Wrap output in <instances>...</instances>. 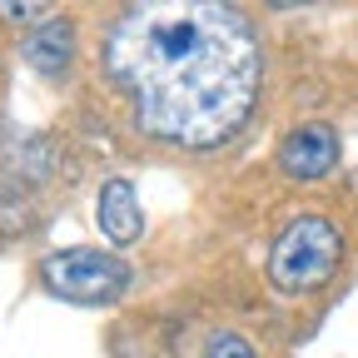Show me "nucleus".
Returning <instances> with one entry per match:
<instances>
[{
	"label": "nucleus",
	"instance_id": "423d86ee",
	"mask_svg": "<svg viewBox=\"0 0 358 358\" xmlns=\"http://www.w3.org/2000/svg\"><path fill=\"white\" fill-rule=\"evenodd\" d=\"M70 55H75V30L60 15L25 35V65L40 70V75H65L70 70Z\"/></svg>",
	"mask_w": 358,
	"mask_h": 358
},
{
	"label": "nucleus",
	"instance_id": "39448f33",
	"mask_svg": "<svg viewBox=\"0 0 358 358\" xmlns=\"http://www.w3.org/2000/svg\"><path fill=\"white\" fill-rule=\"evenodd\" d=\"M95 224L110 244H134L145 234V209L129 179H105V189L95 199Z\"/></svg>",
	"mask_w": 358,
	"mask_h": 358
},
{
	"label": "nucleus",
	"instance_id": "7ed1b4c3",
	"mask_svg": "<svg viewBox=\"0 0 358 358\" xmlns=\"http://www.w3.org/2000/svg\"><path fill=\"white\" fill-rule=\"evenodd\" d=\"M40 279L50 294L70 299V303H110L129 289V268L115 254H95V249H60L45 254Z\"/></svg>",
	"mask_w": 358,
	"mask_h": 358
},
{
	"label": "nucleus",
	"instance_id": "6e6552de",
	"mask_svg": "<svg viewBox=\"0 0 358 358\" xmlns=\"http://www.w3.org/2000/svg\"><path fill=\"white\" fill-rule=\"evenodd\" d=\"M0 15H6L10 25H45V20H55V6H40V0H30V6H15V0H0Z\"/></svg>",
	"mask_w": 358,
	"mask_h": 358
},
{
	"label": "nucleus",
	"instance_id": "f03ea898",
	"mask_svg": "<svg viewBox=\"0 0 358 358\" xmlns=\"http://www.w3.org/2000/svg\"><path fill=\"white\" fill-rule=\"evenodd\" d=\"M338 264H343V234L334 229V219L308 209L289 219L274 249H268V284L284 299H303L319 284H329Z\"/></svg>",
	"mask_w": 358,
	"mask_h": 358
},
{
	"label": "nucleus",
	"instance_id": "0eeeda50",
	"mask_svg": "<svg viewBox=\"0 0 358 358\" xmlns=\"http://www.w3.org/2000/svg\"><path fill=\"white\" fill-rule=\"evenodd\" d=\"M204 358H259V353H254V343H249L244 334H234V329H214V334L204 338Z\"/></svg>",
	"mask_w": 358,
	"mask_h": 358
},
{
	"label": "nucleus",
	"instance_id": "20e7f679",
	"mask_svg": "<svg viewBox=\"0 0 358 358\" xmlns=\"http://www.w3.org/2000/svg\"><path fill=\"white\" fill-rule=\"evenodd\" d=\"M338 129L334 124H319V120H308V124H294L284 134V145H279V169L289 179H299V185H313V179H329L338 169Z\"/></svg>",
	"mask_w": 358,
	"mask_h": 358
},
{
	"label": "nucleus",
	"instance_id": "f257e3e1",
	"mask_svg": "<svg viewBox=\"0 0 358 358\" xmlns=\"http://www.w3.org/2000/svg\"><path fill=\"white\" fill-rule=\"evenodd\" d=\"M105 75L129 95L134 124L159 145L209 150L244 124L264 55L239 6L155 0L115 15Z\"/></svg>",
	"mask_w": 358,
	"mask_h": 358
}]
</instances>
